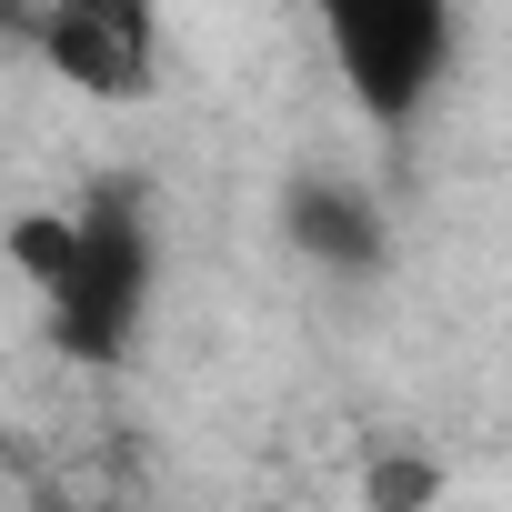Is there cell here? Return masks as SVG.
Listing matches in <instances>:
<instances>
[{
  "mask_svg": "<svg viewBox=\"0 0 512 512\" xmlns=\"http://www.w3.org/2000/svg\"><path fill=\"white\" fill-rule=\"evenodd\" d=\"M81 101H141L161 81V21L151 0H51V21L31 41Z\"/></svg>",
  "mask_w": 512,
  "mask_h": 512,
  "instance_id": "obj_3",
  "label": "cell"
},
{
  "mask_svg": "<svg viewBox=\"0 0 512 512\" xmlns=\"http://www.w3.org/2000/svg\"><path fill=\"white\" fill-rule=\"evenodd\" d=\"M362 512H442V452H412V442L362 452Z\"/></svg>",
  "mask_w": 512,
  "mask_h": 512,
  "instance_id": "obj_6",
  "label": "cell"
},
{
  "mask_svg": "<svg viewBox=\"0 0 512 512\" xmlns=\"http://www.w3.org/2000/svg\"><path fill=\"white\" fill-rule=\"evenodd\" d=\"M141 302H151V231L121 191H91L81 201V262L51 292V322L81 362H121L141 332Z\"/></svg>",
  "mask_w": 512,
  "mask_h": 512,
  "instance_id": "obj_2",
  "label": "cell"
},
{
  "mask_svg": "<svg viewBox=\"0 0 512 512\" xmlns=\"http://www.w3.org/2000/svg\"><path fill=\"white\" fill-rule=\"evenodd\" d=\"M0 251H11V272H21V282L51 302V292L71 282V262H81V201H71V211H21Z\"/></svg>",
  "mask_w": 512,
  "mask_h": 512,
  "instance_id": "obj_5",
  "label": "cell"
},
{
  "mask_svg": "<svg viewBox=\"0 0 512 512\" xmlns=\"http://www.w3.org/2000/svg\"><path fill=\"white\" fill-rule=\"evenodd\" d=\"M282 231L312 251L322 272H372V262H382V211H372L362 191H342V181H292Z\"/></svg>",
  "mask_w": 512,
  "mask_h": 512,
  "instance_id": "obj_4",
  "label": "cell"
},
{
  "mask_svg": "<svg viewBox=\"0 0 512 512\" xmlns=\"http://www.w3.org/2000/svg\"><path fill=\"white\" fill-rule=\"evenodd\" d=\"M322 51L372 131H412L452 71V0H312Z\"/></svg>",
  "mask_w": 512,
  "mask_h": 512,
  "instance_id": "obj_1",
  "label": "cell"
}]
</instances>
